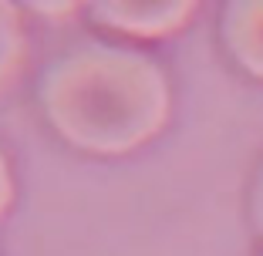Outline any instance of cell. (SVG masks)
<instances>
[{"mask_svg": "<svg viewBox=\"0 0 263 256\" xmlns=\"http://www.w3.org/2000/svg\"><path fill=\"white\" fill-rule=\"evenodd\" d=\"M47 125L88 155H128L165 128L172 91L165 71L135 47L85 41L41 71Z\"/></svg>", "mask_w": 263, "mask_h": 256, "instance_id": "1", "label": "cell"}, {"mask_svg": "<svg viewBox=\"0 0 263 256\" xmlns=\"http://www.w3.org/2000/svg\"><path fill=\"white\" fill-rule=\"evenodd\" d=\"M88 14L98 27L122 37L155 41L182 31L196 14L193 0H98L88 4Z\"/></svg>", "mask_w": 263, "mask_h": 256, "instance_id": "2", "label": "cell"}, {"mask_svg": "<svg viewBox=\"0 0 263 256\" xmlns=\"http://www.w3.org/2000/svg\"><path fill=\"white\" fill-rule=\"evenodd\" d=\"M219 31L233 61L263 81V0L226 4Z\"/></svg>", "mask_w": 263, "mask_h": 256, "instance_id": "3", "label": "cell"}, {"mask_svg": "<svg viewBox=\"0 0 263 256\" xmlns=\"http://www.w3.org/2000/svg\"><path fill=\"white\" fill-rule=\"evenodd\" d=\"M24 64V27L14 4L0 0V94L17 81Z\"/></svg>", "mask_w": 263, "mask_h": 256, "instance_id": "4", "label": "cell"}, {"mask_svg": "<svg viewBox=\"0 0 263 256\" xmlns=\"http://www.w3.org/2000/svg\"><path fill=\"white\" fill-rule=\"evenodd\" d=\"M10 206H14V172H10L7 152L0 148V219L10 212Z\"/></svg>", "mask_w": 263, "mask_h": 256, "instance_id": "5", "label": "cell"}, {"mask_svg": "<svg viewBox=\"0 0 263 256\" xmlns=\"http://www.w3.org/2000/svg\"><path fill=\"white\" fill-rule=\"evenodd\" d=\"M31 10L34 14H44L51 24H64V21H71L81 7H78V4H44V0H37V4H31Z\"/></svg>", "mask_w": 263, "mask_h": 256, "instance_id": "6", "label": "cell"}, {"mask_svg": "<svg viewBox=\"0 0 263 256\" xmlns=\"http://www.w3.org/2000/svg\"><path fill=\"white\" fill-rule=\"evenodd\" d=\"M253 223H256V229L263 233V175H260L256 192H253Z\"/></svg>", "mask_w": 263, "mask_h": 256, "instance_id": "7", "label": "cell"}]
</instances>
